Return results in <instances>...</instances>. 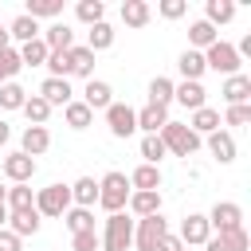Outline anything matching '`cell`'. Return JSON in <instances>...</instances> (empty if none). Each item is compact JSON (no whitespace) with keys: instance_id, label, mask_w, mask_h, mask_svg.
Wrapping results in <instances>:
<instances>
[{"instance_id":"6da1fadb","label":"cell","mask_w":251,"mask_h":251,"mask_svg":"<svg viewBox=\"0 0 251 251\" xmlns=\"http://www.w3.org/2000/svg\"><path fill=\"white\" fill-rule=\"evenodd\" d=\"M129 192H133V188H129V176H126V173H118V169H110V173L98 180V204H102L110 216L126 208Z\"/></svg>"},{"instance_id":"7a4b0ae2","label":"cell","mask_w":251,"mask_h":251,"mask_svg":"<svg viewBox=\"0 0 251 251\" xmlns=\"http://www.w3.org/2000/svg\"><path fill=\"white\" fill-rule=\"evenodd\" d=\"M161 141H165V149H169L173 157H192V153L200 149V137H196L184 122H173V118L161 126Z\"/></svg>"},{"instance_id":"3957f363","label":"cell","mask_w":251,"mask_h":251,"mask_svg":"<svg viewBox=\"0 0 251 251\" xmlns=\"http://www.w3.org/2000/svg\"><path fill=\"white\" fill-rule=\"evenodd\" d=\"M98 239H102V251H126L133 243V220H126V212L106 216V227Z\"/></svg>"},{"instance_id":"277c9868","label":"cell","mask_w":251,"mask_h":251,"mask_svg":"<svg viewBox=\"0 0 251 251\" xmlns=\"http://www.w3.org/2000/svg\"><path fill=\"white\" fill-rule=\"evenodd\" d=\"M204 55V67L208 71H220L224 78L227 75H239V67H243V59L235 55V43H224V39H216L208 51H200Z\"/></svg>"},{"instance_id":"5b68a950","label":"cell","mask_w":251,"mask_h":251,"mask_svg":"<svg viewBox=\"0 0 251 251\" xmlns=\"http://www.w3.org/2000/svg\"><path fill=\"white\" fill-rule=\"evenodd\" d=\"M67 208H71V184H47V188L35 192V212H39V220H43V216L59 220Z\"/></svg>"},{"instance_id":"8992f818","label":"cell","mask_w":251,"mask_h":251,"mask_svg":"<svg viewBox=\"0 0 251 251\" xmlns=\"http://www.w3.org/2000/svg\"><path fill=\"white\" fill-rule=\"evenodd\" d=\"M208 227H212V235L239 231V227H243V208H239L235 200H216L212 212H208Z\"/></svg>"},{"instance_id":"52a82bcc","label":"cell","mask_w":251,"mask_h":251,"mask_svg":"<svg viewBox=\"0 0 251 251\" xmlns=\"http://www.w3.org/2000/svg\"><path fill=\"white\" fill-rule=\"evenodd\" d=\"M165 235H169V220H165L161 212H157V216H145V220L133 224V243H137V251H153Z\"/></svg>"},{"instance_id":"ba28073f","label":"cell","mask_w":251,"mask_h":251,"mask_svg":"<svg viewBox=\"0 0 251 251\" xmlns=\"http://www.w3.org/2000/svg\"><path fill=\"white\" fill-rule=\"evenodd\" d=\"M102 114H106V129H110V137H129V133H137V110H133V106H126V102H110Z\"/></svg>"},{"instance_id":"9c48e42d","label":"cell","mask_w":251,"mask_h":251,"mask_svg":"<svg viewBox=\"0 0 251 251\" xmlns=\"http://www.w3.org/2000/svg\"><path fill=\"white\" fill-rule=\"evenodd\" d=\"M180 243L184 247H204L208 243V235H212V227H208V216H200V212H188L184 220H180Z\"/></svg>"},{"instance_id":"30bf717a","label":"cell","mask_w":251,"mask_h":251,"mask_svg":"<svg viewBox=\"0 0 251 251\" xmlns=\"http://www.w3.org/2000/svg\"><path fill=\"white\" fill-rule=\"evenodd\" d=\"M220 94H224L227 106H251V78H247L243 71H239V75H227L224 86H220Z\"/></svg>"},{"instance_id":"8fae6325","label":"cell","mask_w":251,"mask_h":251,"mask_svg":"<svg viewBox=\"0 0 251 251\" xmlns=\"http://www.w3.org/2000/svg\"><path fill=\"white\" fill-rule=\"evenodd\" d=\"M39 98L55 110V106H67V102H75V86H71V78H43V86H39Z\"/></svg>"},{"instance_id":"7c38bea8","label":"cell","mask_w":251,"mask_h":251,"mask_svg":"<svg viewBox=\"0 0 251 251\" xmlns=\"http://www.w3.org/2000/svg\"><path fill=\"white\" fill-rule=\"evenodd\" d=\"M51 149V133H47V126H27L24 133H20V153H27L31 161L39 157V153H47Z\"/></svg>"},{"instance_id":"4fadbf2b","label":"cell","mask_w":251,"mask_h":251,"mask_svg":"<svg viewBox=\"0 0 251 251\" xmlns=\"http://www.w3.org/2000/svg\"><path fill=\"white\" fill-rule=\"evenodd\" d=\"M4 176H8L12 184H27V180L35 176V161H31L27 153H8V157H4Z\"/></svg>"},{"instance_id":"5bb4252c","label":"cell","mask_w":251,"mask_h":251,"mask_svg":"<svg viewBox=\"0 0 251 251\" xmlns=\"http://www.w3.org/2000/svg\"><path fill=\"white\" fill-rule=\"evenodd\" d=\"M39 39L47 43V51H71V47H75V31H71V24H63V20H55Z\"/></svg>"},{"instance_id":"9a60e30c","label":"cell","mask_w":251,"mask_h":251,"mask_svg":"<svg viewBox=\"0 0 251 251\" xmlns=\"http://www.w3.org/2000/svg\"><path fill=\"white\" fill-rule=\"evenodd\" d=\"M78 102H86L90 110H106V106L114 102V86H110V82H102V78H90Z\"/></svg>"},{"instance_id":"2e32d148","label":"cell","mask_w":251,"mask_h":251,"mask_svg":"<svg viewBox=\"0 0 251 251\" xmlns=\"http://www.w3.org/2000/svg\"><path fill=\"white\" fill-rule=\"evenodd\" d=\"M204 94H208V90H204L200 82H176V86H173V102H180L184 110H200V106H208Z\"/></svg>"},{"instance_id":"e0dca14e","label":"cell","mask_w":251,"mask_h":251,"mask_svg":"<svg viewBox=\"0 0 251 251\" xmlns=\"http://www.w3.org/2000/svg\"><path fill=\"white\" fill-rule=\"evenodd\" d=\"M208 153H212L220 165H231V161H235V137H231L227 129L208 133Z\"/></svg>"},{"instance_id":"ac0fdd59","label":"cell","mask_w":251,"mask_h":251,"mask_svg":"<svg viewBox=\"0 0 251 251\" xmlns=\"http://www.w3.org/2000/svg\"><path fill=\"white\" fill-rule=\"evenodd\" d=\"M129 188L133 192H161V169L157 165H137L129 173Z\"/></svg>"},{"instance_id":"d6986e66","label":"cell","mask_w":251,"mask_h":251,"mask_svg":"<svg viewBox=\"0 0 251 251\" xmlns=\"http://www.w3.org/2000/svg\"><path fill=\"white\" fill-rule=\"evenodd\" d=\"M39 35H43V27H39L31 16H24V12L8 24V39H16L20 47H24V43H31V39H39Z\"/></svg>"},{"instance_id":"ffe728a7","label":"cell","mask_w":251,"mask_h":251,"mask_svg":"<svg viewBox=\"0 0 251 251\" xmlns=\"http://www.w3.org/2000/svg\"><path fill=\"white\" fill-rule=\"evenodd\" d=\"M176 71L184 75V82H200L208 67H204V55H200V51L184 47V51H180V59H176Z\"/></svg>"},{"instance_id":"44dd1931","label":"cell","mask_w":251,"mask_h":251,"mask_svg":"<svg viewBox=\"0 0 251 251\" xmlns=\"http://www.w3.org/2000/svg\"><path fill=\"white\" fill-rule=\"evenodd\" d=\"M169 122V110L165 106H153V102H145L141 110H137V129L141 133H161V126Z\"/></svg>"},{"instance_id":"7402d4cb","label":"cell","mask_w":251,"mask_h":251,"mask_svg":"<svg viewBox=\"0 0 251 251\" xmlns=\"http://www.w3.org/2000/svg\"><path fill=\"white\" fill-rule=\"evenodd\" d=\"M71 204L75 208H94L98 204V180L94 176H78L71 184Z\"/></svg>"},{"instance_id":"603a6c76","label":"cell","mask_w":251,"mask_h":251,"mask_svg":"<svg viewBox=\"0 0 251 251\" xmlns=\"http://www.w3.org/2000/svg\"><path fill=\"white\" fill-rule=\"evenodd\" d=\"M126 208H129L137 220H145V216H157V212H161V192H129Z\"/></svg>"},{"instance_id":"cb8c5ba5","label":"cell","mask_w":251,"mask_h":251,"mask_svg":"<svg viewBox=\"0 0 251 251\" xmlns=\"http://www.w3.org/2000/svg\"><path fill=\"white\" fill-rule=\"evenodd\" d=\"M39 224H43V220H39L35 208H27V212H8V231L20 235V239H24V235H35Z\"/></svg>"},{"instance_id":"d4e9b609","label":"cell","mask_w":251,"mask_h":251,"mask_svg":"<svg viewBox=\"0 0 251 251\" xmlns=\"http://www.w3.org/2000/svg\"><path fill=\"white\" fill-rule=\"evenodd\" d=\"M247 247H251V239L243 227L227 231V235H208V243H204V251H247Z\"/></svg>"},{"instance_id":"484cf974","label":"cell","mask_w":251,"mask_h":251,"mask_svg":"<svg viewBox=\"0 0 251 251\" xmlns=\"http://www.w3.org/2000/svg\"><path fill=\"white\" fill-rule=\"evenodd\" d=\"M188 129H192L196 137H208V133H216V129H220V110H212V106H200V110H192V122H188Z\"/></svg>"},{"instance_id":"4316f807","label":"cell","mask_w":251,"mask_h":251,"mask_svg":"<svg viewBox=\"0 0 251 251\" xmlns=\"http://www.w3.org/2000/svg\"><path fill=\"white\" fill-rule=\"evenodd\" d=\"M149 16H153V8L145 0H122V24L126 27H145Z\"/></svg>"},{"instance_id":"83f0119b","label":"cell","mask_w":251,"mask_h":251,"mask_svg":"<svg viewBox=\"0 0 251 251\" xmlns=\"http://www.w3.org/2000/svg\"><path fill=\"white\" fill-rule=\"evenodd\" d=\"M216 39H220V31H216L208 20H196V24L188 27V47H192V51H208Z\"/></svg>"},{"instance_id":"f1b7e54d","label":"cell","mask_w":251,"mask_h":251,"mask_svg":"<svg viewBox=\"0 0 251 251\" xmlns=\"http://www.w3.org/2000/svg\"><path fill=\"white\" fill-rule=\"evenodd\" d=\"M67 55H71V75H78V78L90 82V78H94V51H86L82 43H75Z\"/></svg>"},{"instance_id":"f546056e","label":"cell","mask_w":251,"mask_h":251,"mask_svg":"<svg viewBox=\"0 0 251 251\" xmlns=\"http://www.w3.org/2000/svg\"><path fill=\"white\" fill-rule=\"evenodd\" d=\"M4 208H8V212H27V208H35L31 184H12V188L4 192Z\"/></svg>"},{"instance_id":"4dcf8cb0","label":"cell","mask_w":251,"mask_h":251,"mask_svg":"<svg viewBox=\"0 0 251 251\" xmlns=\"http://www.w3.org/2000/svg\"><path fill=\"white\" fill-rule=\"evenodd\" d=\"M24 16H31L35 24L39 20H55V16H63V0H27Z\"/></svg>"},{"instance_id":"1f68e13d","label":"cell","mask_w":251,"mask_h":251,"mask_svg":"<svg viewBox=\"0 0 251 251\" xmlns=\"http://www.w3.org/2000/svg\"><path fill=\"white\" fill-rule=\"evenodd\" d=\"M204 20H208L212 27L231 24V20H235V4H231V0H208V4H204Z\"/></svg>"},{"instance_id":"d6a6232c","label":"cell","mask_w":251,"mask_h":251,"mask_svg":"<svg viewBox=\"0 0 251 251\" xmlns=\"http://www.w3.org/2000/svg\"><path fill=\"white\" fill-rule=\"evenodd\" d=\"M82 47H86V51H94V55H98V51H106V47H114V27H110L106 20H102V24H94V27L86 31V43H82Z\"/></svg>"},{"instance_id":"836d02e7","label":"cell","mask_w":251,"mask_h":251,"mask_svg":"<svg viewBox=\"0 0 251 251\" xmlns=\"http://www.w3.org/2000/svg\"><path fill=\"white\" fill-rule=\"evenodd\" d=\"M63 118H67V126H71V129H86V126L94 122V110H90L86 102H78V98H75V102H67V106H63Z\"/></svg>"},{"instance_id":"e575fe53","label":"cell","mask_w":251,"mask_h":251,"mask_svg":"<svg viewBox=\"0 0 251 251\" xmlns=\"http://www.w3.org/2000/svg\"><path fill=\"white\" fill-rule=\"evenodd\" d=\"M141 157H145L141 165H157V169H161V161L169 157V149H165L161 133H145V137H141Z\"/></svg>"},{"instance_id":"d590c367","label":"cell","mask_w":251,"mask_h":251,"mask_svg":"<svg viewBox=\"0 0 251 251\" xmlns=\"http://www.w3.org/2000/svg\"><path fill=\"white\" fill-rule=\"evenodd\" d=\"M63 224L71 227V235H78V231H94V212H90V208H75V204H71V208L63 212Z\"/></svg>"},{"instance_id":"8d00e7d4","label":"cell","mask_w":251,"mask_h":251,"mask_svg":"<svg viewBox=\"0 0 251 251\" xmlns=\"http://www.w3.org/2000/svg\"><path fill=\"white\" fill-rule=\"evenodd\" d=\"M75 16H78L86 27H94V24L106 20V4H102V0H78V4H75Z\"/></svg>"},{"instance_id":"74e56055","label":"cell","mask_w":251,"mask_h":251,"mask_svg":"<svg viewBox=\"0 0 251 251\" xmlns=\"http://www.w3.org/2000/svg\"><path fill=\"white\" fill-rule=\"evenodd\" d=\"M24 118H27V126H47L51 106H47L39 94H27V102H24Z\"/></svg>"},{"instance_id":"f35d334b","label":"cell","mask_w":251,"mask_h":251,"mask_svg":"<svg viewBox=\"0 0 251 251\" xmlns=\"http://www.w3.org/2000/svg\"><path fill=\"white\" fill-rule=\"evenodd\" d=\"M20 71H24L20 51H16V47H4V51H0V86H4V82H16Z\"/></svg>"},{"instance_id":"ab89813d","label":"cell","mask_w":251,"mask_h":251,"mask_svg":"<svg viewBox=\"0 0 251 251\" xmlns=\"http://www.w3.org/2000/svg\"><path fill=\"white\" fill-rule=\"evenodd\" d=\"M173 86H176L173 78L157 75V78L149 82V102H153V106H165V110H169V102H173Z\"/></svg>"},{"instance_id":"60d3db41","label":"cell","mask_w":251,"mask_h":251,"mask_svg":"<svg viewBox=\"0 0 251 251\" xmlns=\"http://www.w3.org/2000/svg\"><path fill=\"white\" fill-rule=\"evenodd\" d=\"M24 102H27V90L20 82H4L0 86V110H24Z\"/></svg>"},{"instance_id":"b9f144b4","label":"cell","mask_w":251,"mask_h":251,"mask_svg":"<svg viewBox=\"0 0 251 251\" xmlns=\"http://www.w3.org/2000/svg\"><path fill=\"white\" fill-rule=\"evenodd\" d=\"M20 63H24V67H43V63H47V43H43V39L24 43V47H20Z\"/></svg>"},{"instance_id":"7bdbcfd3","label":"cell","mask_w":251,"mask_h":251,"mask_svg":"<svg viewBox=\"0 0 251 251\" xmlns=\"http://www.w3.org/2000/svg\"><path fill=\"white\" fill-rule=\"evenodd\" d=\"M47 78H71V55L67 51H47Z\"/></svg>"},{"instance_id":"ee69618b","label":"cell","mask_w":251,"mask_h":251,"mask_svg":"<svg viewBox=\"0 0 251 251\" xmlns=\"http://www.w3.org/2000/svg\"><path fill=\"white\" fill-rule=\"evenodd\" d=\"M71 251H102L98 231H78V235H71Z\"/></svg>"},{"instance_id":"f6af8a7d","label":"cell","mask_w":251,"mask_h":251,"mask_svg":"<svg viewBox=\"0 0 251 251\" xmlns=\"http://www.w3.org/2000/svg\"><path fill=\"white\" fill-rule=\"evenodd\" d=\"M157 12H161L165 20H180V16L188 12V0H161V4H157Z\"/></svg>"},{"instance_id":"bcb514c9","label":"cell","mask_w":251,"mask_h":251,"mask_svg":"<svg viewBox=\"0 0 251 251\" xmlns=\"http://www.w3.org/2000/svg\"><path fill=\"white\" fill-rule=\"evenodd\" d=\"M247 122H251V106H227L220 126H247Z\"/></svg>"},{"instance_id":"7dc6e473","label":"cell","mask_w":251,"mask_h":251,"mask_svg":"<svg viewBox=\"0 0 251 251\" xmlns=\"http://www.w3.org/2000/svg\"><path fill=\"white\" fill-rule=\"evenodd\" d=\"M20 243H24L20 235H12L8 227H0V251H20Z\"/></svg>"},{"instance_id":"c3c4849f","label":"cell","mask_w":251,"mask_h":251,"mask_svg":"<svg viewBox=\"0 0 251 251\" xmlns=\"http://www.w3.org/2000/svg\"><path fill=\"white\" fill-rule=\"evenodd\" d=\"M153 251H184V243H180V235H173V231H169V235H165Z\"/></svg>"},{"instance_id":"681fc988","label":"cell","mask_w":251,"mask_h":251,"mask_svg":"<svg viewBox=\"0 0 251 251\" xmlns=\"http://www.w3.org/2000/svg\"><path fill=\"white\" fill-rule=\"evenodd\" d=\"M8 141H12V126H8V122H4V118H0V149H4V145H8Z\"/></svg>"},{"instance_id":"f907efd6","label":"cell","mask_w":251,"mask_h":251,"mask_svg":"<svg viewBox=\"0 0 251 251\" xmlns=\"http://www.w3.org/2000/svg\"><path fill=\"white\" fill-rule=\"evenodd\" d=\"M4 47H12V39H8V27H0V51Z\"/></svg>"},{"instance_id":"816d5d0a","label":"cell","mask_w":251,"mask_h":251,"mask_svg":"<svg viewBox=\"0 0 251 251\" xmlns=\"http://www.w3.org/2000/svg\"><path fill=\"white\" fill-rule=\"evenodd\" d=\"M0 227H8V208L0 204Z\"/></svg>"},{"instance_id":"f5cc1de1","label":"cell","mask_w":251,"mask_h":251,"mask_svg":"<svg viewBox=\"0 0 251 251\" xmlns=\"http://www.w3.org/2000/svg\"><path fill=\"white\" fill-rule=\"evenodd\" d=\"M4 192H8V188H4V184H0V204H4Z\"/></svg>"}]
</instances>
